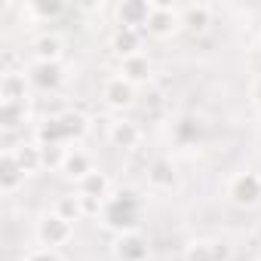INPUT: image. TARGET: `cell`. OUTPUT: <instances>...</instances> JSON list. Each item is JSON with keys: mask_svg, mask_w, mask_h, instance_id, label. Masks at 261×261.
<instances>
[{"mask_svg": "<svg viewBox=\"0 0 261 261\" xmlns=\"http://www.w3.org/2000/svg\"><path fill=\"white\" fill-rule=\"evenodd\" d=\"M105 224L120 230V233H133L136 224L142 221V197L136 191H120L117 197H111L105 203V212H101Z\"/></svg>", "mask_w": 261, "mask_h": 261, "instance_id": "obj_1", "label": "cell"}, {"mask_svg": "<svg viewBox=\"0 0 261 261\" xmlns=\"http://www.w3.org/2000/svg\"><path fill=\"white\" fill-rule=\"evenodd\" d=\"M227 197L237 206H255L261 200V175L258 172H240L227 185Z\"/></svg>", "mask_w": 261, "mask_h": 261, "instance_id": "obj_2", "label": "cell"}, {"mask_svg": "<svg viewBox=\"0 0 261 261\" xmlns=\"http://www.w3.org/2000/svg\"><path fill=\"white\" fill-rule=\"evenodd\" d=\"M181 25V16L172 4H151V19H148V34L151 37H169Z\"/></svg>", "mask_w": 261, "mask_h": 261, "instance_id": "obj_3", "label": "cell"}, {"mask_svg": "<svg viewBox=\"0 0 261 261\" xmlns=\"http://www.w3.org/2000/svg\"><path fill=\"white\" fill-rule=\"evenodd\" d=\"M148 255H151V246L136 230L133 233H120L114 240V258L117 261H148Z\"/></svg>", "mask_w": 261, "mask_h": 261, "instance_id": "obj_4", "label": "cell"}, {"mask_svg": "<svg viewBox=\"0 0 261 261\" xmlns=\"http://www.w3.org/2000/svg\"><path fill=\"white\" fill-rule=\"evenodd\" d=\"M71 233H74V224H71L68 218H62L59 212L46 215V218L37 224V237H40L43 246H62V243L71 240Z\"/></svg>", "mask_w": 261, "mask_h": 261, "instance_id": "obj_5", "label": "cell"}, {"mask_svg": "<svg viewBox=\"0 0 261 261\" xmlns=\"http://www.w3.org/2000/svg\"><path fill=\"white\" fill-rule=\"evenodd\" d=\"M101 98H105L108 108L123 111V108L133 105V98H136V86L129 83V80H123V77H111V80H105V86H101Z\"/></svg>", "mask_w": 261, "mask_h": 261, "instance_id": "obj_6", "label": "cell"}, {"mask_svg": "<svg viewBox=\"0 0 261 261\" xmlns=\"http://www.w3.org/2000/svg\"><path fill=\"white\" fill-rule=\"evenodd\" d=\"M117 19H120V28H145L148 19H151V4L148 0H123L117 7Z\"/></svg>", "mask_w": 261, "mask_h": 261, "instance_id": "obj_7", "label": "cell"}, {"mask_svg": "<svg viewBox=\"0 0 261 261\" xmlns=\"http://www.w3.org/2000/svg\"><path fill=\"white\" fill-rule=\"evenodd\" d=\"M178 16H181V28L191 34H203L212 25V7L209 4H188L178 10Z\"/></svg>", "mask_w": 261, "mask_h": 261, "instance_id": "obj_8", "label": "cell"}, {"mask_svg": "<svg viewBox=\"0 0 261 261\" xmlns=\"http://www.w3.org/2000/svg\"><path fill=\"white\" fill-rule=\"evenodd\" d=\"M31 83L40 86V89H59L62 80H65V71L59 62H34L31 65Z\"/></svg>", "mask_w": 261, "mask_h": 261, "instance_id": "obj_9", "label": "cell"}, {"mask_svg": "<svg viewBox=\"0 0 261 261\" xmlns=\"http://www.w3.org/2000/svg\"><path fill=\"white\" fill-rule=\"evenodd\" d=\"M108 139H111L114 148L129 151V148H136V145L142 142V129H139L136 123H129V120H117V123H111V129H108Z\"/></svg>", "mask_w": 261, "mask_h": 261, "instance_id": "obj_10", "label": "cell"}, {"mask_svg": "<svg viewBox=\"0 0 261 261\" xmlns=\"http://www.w3.org/2000/svg\"><path fill=\"white\" fill-rule=\"evenodd\" d=\"M139 46H142V31H139V28H117V31L111 34V49H114L120 59L139 56Z\"/></svg>", "mask_w": 261, "mask_h": 261, "instance_id": "obj_11", "label": "cell"}, {"mask_svg": "<svg viewBox=\"0 0 261 261\" xmlns=\"http://www.w3.org/2000/svg\"><path fill=\"white\" fill-rule=\"evenodd\" d=\"M151 74H154V65H151V59L148 56H129V59H123V65H120V77L123 80H129V83H145V80H151Z\"/></svg>", "mask_w": 261, "mask_h": 261, "instance_id": "obj_12", "label": "cell"}, {"mask_svg": "<svg viewBox=\"0 0 261 261\" xmlns=\"http://www.w3.org/2000/svg\"><path fill=\"white\" fill-rule=\"evenodd\" d=\"M59 126H62V133H65V142L83 139L89 133V117L83 111H77V108H68V111L59 114Z\"/></svg>", "mask_w": 261, "mask_h": 261, "instance_id": "obj_13", "label": "cell"}, {"mask_svg": "<svg viewBox=\"0 0 261 261\" xmlns=\"http://www.w3.org/2000/svg\"><path fill=\"white\" fill-rule=\"evenodd\" d=\"M22 181H25V169L16 163L13 151H7L0 157V188H4V194H13Z\"/></svg>", "mask_w": 261, "mask_h": 261, "instance_id": "obj_14", "label": "cell"}, {"mask_svg": "<svg viewBox=\"0 0 261 261\" xmlns=\"http://www.w3.org/2000/svg\"><path fill=\"white\" fill-rule=\"evenodd\" d=\"M62 172H65L68 178H77V181H83V178L92 172V157H89L86 151H80V148H68Z\"/></svg>", "mask_w": 261, "mask_h": 261, "instance_id": "obj_15", "label": "cell"}, {"mask_svg": "<svg viewBox=\"0 0 261 261\" xmlns=\"http://www.w3.org/2000/svg\"><path fill=\"white\" fill-rule=\"evenodd\" d=\"M148 181H151V188H157V191H166V188H172L175 185V169H172V163L169 160H154L151 166H148Z\"/></svg>", "mask_w": 261, "mask_h": 261, "instance_id": "obj_16", "label": "cell"}, {"mask_svg": "<svg viewBox=\"0 0 261 261\" xmlns=\"http://www.w3.org/2000/svg\"><path fill=\"white\" fill-rule=\"evenodd\" d=\"M0 98L4 101H25V74L22 71L0 77Z\"/></svg>", "mask_w": 261, "mask_h": 261, "instance_id": "obj_17", "label": "cell"}, {"mask_svg": "<svg viewBox=\"0 0 261 261\" xmlns=\"http://www.w3.org/2000/svg\"><path fill=\"white\" fill-rule=\"evenodd\" d=\"M34 56H37V62H59V56H62V37L59 34H40L34 40Z\"/></svg>", "mask_w": 261, "mask_h": 261, "instance_id": "obj_18", "label": "cell"}, {"mask_svg": "<svg viewBox=\"0 0 261 261\" xmlns=\"http://www.w3.org/2000/svg\"><path fill=\"white\" fill-rule=\"evenodd\" d=\"M13 157H16V163L25 169V175L37 172V169L43 166V154H40V145H19V148H13Z\"/></svg>", "mask_w": 261, "mask_h": 261, "instance_id": "obj_19", "label": "cell"}, {"mask_svg": "<svg viewBox=\"0 0 261 261\" xmlns=\"http://www.w3.org/2000/svg\"><path fill=\"white\" fill-rule=\"evenodd\" d=\"M108 191H111V181H108V175L98 172V169H92V172L80 181V194H83V197H98V200H105Z\"/></svg>", "mask_w": 261, "mask_h": 261, "instance_id": "obj_20", "label": "cell"}, {"mask_svg": "<svg viewBox=\"0 0 261 261\" xmlns=\"http://www.w3.org/2000/svg\"><path fill=\"white\" fill-rule=\"evenodd\" d=\"M34 136H37L34 145H40V148H46V145H62V142H65V133H62V126H59V117L43 120V123L37 126Z\"/></svg>", "mask_w": 261, "mask_h": 261, "instance_id": "obj_21", "label": "cell"}, {"mask_svg": "<svg viewBox=\"0 0 261 261\" xmlns=\"http://www.w3.org/2000/svg\"><path fill=\"white\" fill-rule=\"evenodd\" d=\"M0 123L7 129H16L25 123V101H0Z\"/></svg>", "mask_w": 261, "mask_h": 261, "instance_id": "obj_22", "label": "cell"}, {"mask_svg": "<svg viewBox=\"0 0 261 261\" xmlns=\"http://www.w3.org/2000/svg\"><path fill=\"white\" fill-rule=\"evenodd\" d=\"M175 139H178L181 145L197 142V139H200V120H197V117H181V120L175 123Z\"/></svg>", "mask_w": 261, "mask_h": 261, "instance_id": "obj_23", "label": "cell"}, {"mask_svg": "<svg viewBox=\"0 0 261 261\" xmlns=\"http://www.w3.org/2000/svg\"><path fill=\"white\" fill-rule=\"evenodd\" d=\"M185 261H215V255H212V240H197V243H191L188 252H185Z\"/></svg>", "mask_w": 261, "mask_h": 261, "instance_id": "obj_24", "label": "cell"}, {"mask_svg": "<svg viewBox=\"0 0 261 261\" xmlns=\"http://www.w3.org/2000/svg\"><path fill=\"white\" fill-rule=\"evenodd\" d=\"M40 154H43V166H46V169H62L68 151H65L62 145H46V148H40Z\"/></svg>", "mask_w": 261, "mask_h": 261, "instance_id": "obj_25", "label": "cell"}, {"mask_svg": "<svg viewBox=\"0 0 261 261\" xmlns=\"http://www.w3.org/2000/svg\"><path fill=\"white\" fill-rule=\"evenodd\" d=\"M56 212H59L62 218H68V221H74V218H83V212H80V197H59V203H56Z\"/></svg>", "mask_w": 261, "mask_h": 261, "instance_id": "obj_26", "label": "cell"}, {"mask_svg": "<svg viewBox=\"0 0 261 261\" xmlns=\"http://www.w3.org/2000/svg\"><path fill=\"white\" fill-rule=\"evenodd\" d=\"M28 10H31L34 16H40V19H53V16L62 13V4H59V0H53V4H31Z\"/></svg>", "mask_w": 261, "mask_h": 261, "instance_id": "obj_27", "label": "cell"}, {"mask_svg": "<svg viewBox=\"0 0 261 261\" xmlns=\"http://www.w3.org/2000/svg\"><path fill=\"white\" fill-rule=\"evenodd\" d=\"M80 212L89 218V215H98V212H105V200H98V197H83L80 194Z\"/></svg>", "mask_w": 261, "mask_h": 261, "instance_id": "obj_28", "label": "cell"}, {"mask_svg": "<svg viewBox=\"0 0 261 261\" xmlns=\"http://www.w3.org/2000/svg\"><path fill=\"white\" fill-rule=\"evenodd\" d=\"M212 255L215 261H230V246L224 240H212Z\"/></svg>", "mask_w": 261, "mask_h": 261, "instance_id": "obj_29", "label": "cell"}, {"mask_svg": "<svg viewBox=\"0 0 261 261\" xmlns=\"http://www.w3.org/2000/svg\"><path fill=\"white\" fill-rule=\"evenodd\" d=\"M25 261H62V258H59L53 249H37V252H31Z\"/></svg>", "mask_w": 261, "mask_h": 261, "instance_id": "obj_30", "label": "cell"}, {"mask_svg": "<svg viewBox=\"0 0 261 261\" xmlns=\"http://www.w3.org/2000/svg\"><path fill=\"white\" fill-rule=\"evenodd\" d=\"M249 95H252V101H255V105L261 108V74H258V77L252 80V86H249Z\"/></svg>", "mask_w": 261, "mask_h": 261, "instance_id": "obj_31", "label": "cell"}, {"mask_svg": "<svg viewBox=\"0 0 261 261\" xmlns=\"http://www.w3.org/2000/svg\"><path fill=\"white\" fill-rule=\"evenodd\" d=\"M255 261H261V258H255Z\"/></svg>", "mask_w": 261, "mask_h": 261, "instance_id": "obj_32", "label": "cell"}]
</instances>
